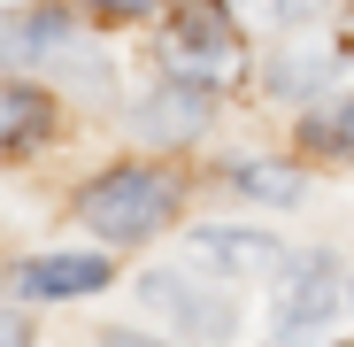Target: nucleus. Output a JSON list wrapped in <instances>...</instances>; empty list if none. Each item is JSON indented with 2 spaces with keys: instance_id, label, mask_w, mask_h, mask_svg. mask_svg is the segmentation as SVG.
Returning <instances> with one entry per match:
<instances>
[{
  "instance_id": "nucleus-8",
  "label": "nucleus",
  "mask_w": 354,
  "mask_h": 347,
  "mask_svg": "<svg viewBox=\"0 0 354 347\" xmlns=\"http://www.w3.org/2000/svg\"><path fill=\"white\" fill-rule=\"evenodd\" d=\"M301 139H308L316 154H331V162H354V100H339V108H316L308 124H301Z\"/></svg>"
},
{
  "instance_id": "nucleus-1",
  "label": "nucleus",
  "mask_w": 354,
  "mask_h": 347,
  "mask_svg": "<svg viewBox=\"0 0 354 347\" xmlns=\"http://www.w3.org/2000/svg\"><path fill=\"white\" fill-rule=\"evenodd\" d=\"M169 208H177V186L162 178V170H147V162H124V170H108V178H93L85 201H77V216L108 247H131V240H147V231H162Z\"/></svg>"
},
{
  "instance_id": "nucleus-11",
  "label": "nucleus",
  "mask_w": 354,
  "mask_h": 347,
  "mask_svg": "<svg viewBox=\"0 0 354 347\" xmlns=\"http://www.w3.org/2000/svg\"><path fill=\"white\" fill-rule=\"evenodd\" d=\"M0 347H31V324H24V317H8V309H0Z\"/></svg>"
},
{
  "instance_id": "nucleus-5",
  "label": "nucleus",
  "mask_w": 354,
  "mask_h": 347,
  "mask_svg": "<svg viewBox=\"0 0 354 347\" xmlns=\"http://www.w3.org/2000/svg\"><path fill=\"white\" fill-rule=\"evenodd\" d=\"M193 255H208L216 270H270V263H285L277 240H262V231H223V224L193 231Z\"/></svg>"
},
{
  "instance_id": "nucleus-4",
  "label": "nucleus",
  "mask_w": 354,
  "mask_h": 347,
  "mask_svg": "<svg viewBox=\"0 0 354 347\" xmlns=\"http://www.w3.org/2000/svg\"><path fill=\"white\" fill-rule=\"evenodd\" d=\"M16 285L31 301H70V294H93V285H108V263L100 255H39L16 270Z\"/></svg>"
},
{
  "instance_id": "nucleus-3",
  "label": "nucleus",
  "mask_w": 354,
  "mask_h": 347,
  "mask_svg": "<svg viewBox=\"0 0 354 347\" xmlns=\"http://www.w3.org/2000/svg\"><path fill=\"white\" fill-rule=\"evenodd\" d=\"M331 301H339V270H331L324 255H308V263H292V278H285V294H277V332L292 339V332H308V324H324V317H331Z\"/></svg>"
},
{
  "instance_id": "nucleus-10",
  "label": "nucleus",
  "mask_w": 354,
  "mask_h": 347,
  "mask_svg": "<svg viewBox=\"0 0 354 347\" xmlns=\"http://www.w3.org/2000/svg\"><path fill=\"white\" fill-rule=\"evenodd\" d=\"M239 8H247V16H262V24H285L292 8H308V0H239Z\"/></svg>"
},
{
  "instance_id": "nucleus-12",
  "label": "nucleus",
  "mask_w": 354,
  "mask_h": 347,
  "mask_svg": "<svg viewBox=\"0 0 354 347\" xmlns=\"http://www.w3.org/2000/svg\"><path fill=\"white\" fill-rule=\"evenodd\" d=\"M85 8H100V16H147L154 0H85Z\"/></svg>"
},
{
  "instance_id": "nucleus-2",
  "label": "nucleus",
  "mask_w": 354,
  "mask_h": 347,
  "mask_svg": "<svg viewBox=\"0 0 354 347\" xmlns=\"http://www.w3.org/2000/svg\"><path fill=\"white\" fill-rule=\"evenodd\" d=\"M169 70L185 85H231L239 78V31L223 0H177L169 8Z\"/></svg>"
},
{
  "instance_id": "nucleus-9",
  "label": "nucleus",
  "mask_w": 354,
  "mask_h": 347,
  "mask_svg": "<svg viewBox=\"0 0 354 347\" xmlns=\"http://www.w3.org/2000/svg\"><path fill=\"white\" fill-rule=\"evenodd\" d=\"M231 186L285 208V201H301V170H285V162H239V170H231Z\"/></svg>"
},
{
  "instance_id": "nucleus-6",
  "label": "nucleus",
  "mask_w": 354,
  "mask_h": 347,
  "mask_svg": "<svg viewBox=\"0 0 354 347\" xmlns=\"http://www.w3.org/2000/svg\"><path fill=\"white\" fill-rule=\"evenodd\" d=\"M147 301H154V309H169V317H185V324H193V332H208V339H223L231 324H239V309H223V301L193 294L185 278H147Z\"/></svg>"
},
{
  "instance_id": "nucleus-7",
  "label": "nucleus",
  "mask_w": 354,
  "mask_h": 347,
  "mask_svg": "<svg viewBox=\"0 0 354 347\" xmlns=\"http://www.w3.org/2000/svg\"><path fill=\"white\" fill-rule=\"evenodd\" d=\"M46 124H54L46 93H31V85H0V147H8V154L39 147V139H46Z\"/></svg>"
},
{
  "instance_id": "nucleus-13",
  "label": "nucleus",
  "mask_w": 354,
  "mask_h": 347,
  "mask_svg": "<svg viewBox=\"0 0 354 347\" xmlns=\"http://www.w3.org/2000/svg\"><path fill=\"white\" fill-rule=\"evenodd\" d=\"M100 347H162V339H139V332H108Z\"/></svg>"
}]
</instances>
